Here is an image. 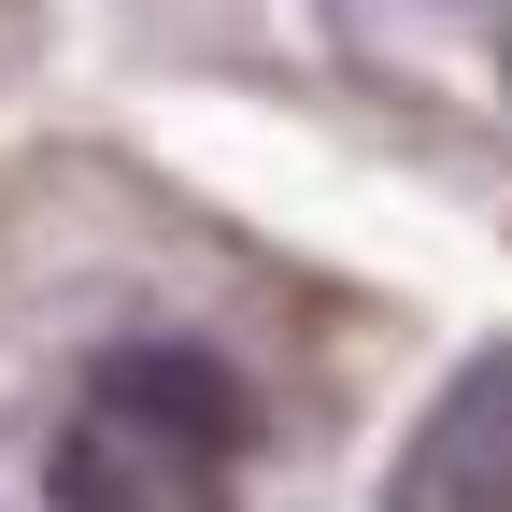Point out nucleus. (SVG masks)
Returning a JSON list of instances; mask_svg holds the SVG:
<instances>
[{
  "instance_id": "nucleus-1",
  "label": "nucleus",
  "mask_w": 512,
  "mask_h": 512,
  "mask_svg": "<svg viewBox=\"0 0 512 512\" xmlns=\"http://www.w3.org/2000/svg\"><path fill=\"white\" fill-rule=\"evenodd\" d=\"M256 456L242 370L200 342H114L43 441V512H228Z\"/></svg>"
},
{
  "instance_id": "nucleus-2",
  "label": "nucleus",
  "mask_w": 512,
  "mask_h": 512,
  "mask_svg": "<svg viewBox=\"0 0 512 512\" xmlns=\"http://www.w3.org/2000/svg\"><path fill=\"white\" fill-rule=\"evenodd\" d=\"M384 512H512V342L427 399V427L384 470Z\"/></svg>"
}]
</instances>
